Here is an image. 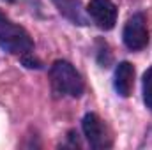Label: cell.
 Returning a JSON list of instances; mask_svg holds the SVG:
<instances>
[{
    "mask_svg": "<svg viewBox=\"0 0 152 150\" xmlns=\"http://www.w3.org/2000/svg\"><path fill=\"white\" fill-rule=\"evenodd\" d=\"M0 48L11 55L27 57L34 50V41L28 36V32L12 23L2 11H0Z\"/></svg>",
    "mask_w": 152,
    "mask_h": 150,
    "instance_id": "cell-1",
    "label": "cell"
},
{
    "mask_svg": "<svg viewBox=\"0 0 152 150\" xmlns=\"http://www.w3.org/2000/svg\"><path fill=\"white\" fill-rule=\"evenodd\" d=\"M50 76H51V83H53L55 90L60 94H67L71 97H80L85 90V85H83L80 73L66 60L53 62V66L50 69Z\"/></svg>",
    "mask_w": 152,
    "mask_h": 150,
    "instance_id": "cell-2",
    "label": "cell"
},
{
    "mask_svg": "<svg viewBox=\"0 0 152 150\" xmlns=\"http://www.w3.org/2000/svg\"><path fill=\"white\" fill-rule=\"evenodd\" d=\"M124 44L133 50V51H138V50H143L149 42V32H147V20H145V14L142 12H136L133 14L126 27H124Z\"/></svg>",
    "mask_w": 152,
    "mask_h": 150,
    "instance_id": "cell-3",
    "label": "cell"
},
{
    "mask_svg": "<svg viewBox=\"0 0 152 150\" xmlns=\"http://www.w3.org/2000/svg\"><path fill=\"white\" fill-rule=\"evenodd\" d=\"M83 133L87 141L90 143L92 149H108L112 145V138L106 133L104 122L96 115V113H87L81 122Z\"/></svg>",
    "mask_w": 152,
    "mask_h": 150,
    "instance_id": "cell-4",
    "label": "cell"
},
{
    "mask_svg": "<svg viewBox=\"0 0 152 150\" xmlns=\"http://www.w3.org/2000/svg\"><path fill=\"white\" fill-rule=\"evenodd\" d=\"M87 12L103 30H112L117 23V7L112 0H90Z\"/></svg>",
    "mask_w": 152,
    "mask_h": 150,
    "instance_id": "cell-5",
    "label": "cell"
},
{
    "mask_svg": "<svg viewBox=\"0 0 152 150\" xmlns=\"http://www.w3.org/2000/svg\"><path fill=\"white\" fill-rule=\"evenodd\" d=\"M134 85V67L129 62H120L115 69L113 87L120 97H129Z\"/></svg>",
    "mask_w": 152,
    "mask_h": 150,
    "instance_id": "cell-6",
    "label": "cell"
},
{
    "mask_svg": "<svg viewBox=\"0 0 152 150\" xmlns=\"http://www.w3.org/2000/svg\"><path fill=\"white\" fill-rule=\"evenodd\" d=\"M53 2L58 5L60 12H64V14H66L69 20H73L75 23H78V25H85V23H87V18L83 16L78 0H53Z\"/></svg>",
    "mask_w": 152,
    "mask_h": 150,
    "instance_id": "cell-7",
    "label": "cell"
},
{
    "mask_svg": "<svg viewBox=\"0 0 152 150\" xmlns=\"http://www.w3.org/2000/svg\"><path fill=\"white\" fill-rule=\"evenodd\" d=\"M143 103L152 110V67L143 74Z\"/></svg>",
    "mask_w": 152,
    "mask_h": 150,
    "instance_id": "cell-8",
    "label": "cell"
}]
</instances>
